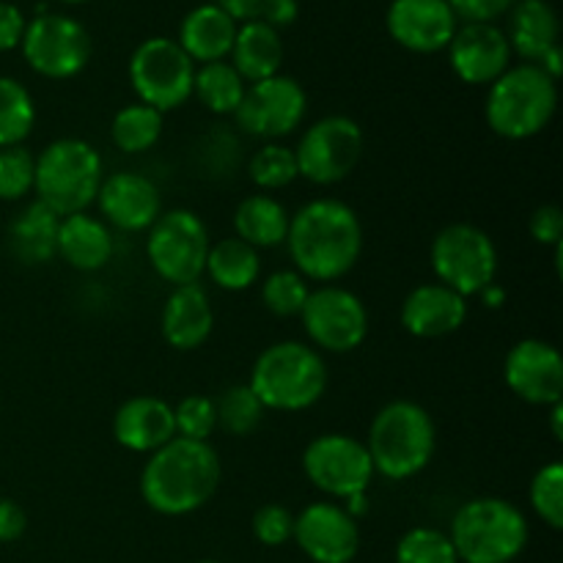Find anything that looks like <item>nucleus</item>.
<instances>
[{
	"label": "nucleus",
	"instance_id": "obj_1",
	"mask_svg": "<svg viewBox=\"0 0 563 563\" xmlns=\"http://www.w3.org/2000/svg\"><path fill=\"white\" fill-rule=\"evenodd\" d=\"M286 247L306 280L333 284L350 275L363 253V225L339 198H317L289 218Z\"/></svg>",
	"mask_w": 563,
	"mask_h": 563
},
{
	"label": "nucleus",
	"instance_id": "obj_2",
	"mask_svg": "<svg viewBox=\"0 0 563 563\" xmlns=\"http://www.w3.org/2000/svg\"><path fill=\"white\" fill-rule=\"evenodd\" d=\"M218 451L198 440L174 438L148 454L141 473V495L146 506L165 517H185L203 509L220 487Z\"/></svg>",
	"mask_w": 563,
	"mask_h": 563
},
{
	"label": "nucleus",
	"instance_id": "obj_3",
	"mask_svg": "<svg viewBox=\"0 0 563 563\" xmlns=\"http://www.w3.org/2000/svg\"><path fill=\"white\" fill-rule=\"evenodd\" d=\"M374 473L388 482H407L423 473L438 449L432 416L416 401H390L374 416L366 438Z\"/></svg>",
	"mask_w": 563,
	"mask_h": 563
},
{
	"label": "nucleus",
	"instance_id": "obj_4",
	"mask_svg": "<svg viewBox=\"0 0 563 563\" xmlns=\"http://www.w3.org/2000/svg\"><path fill=\"white\" fill-rule=\"evenodd\" d=\"M559 110V82L537 64L509 66L489 86L484 119L498 137L528 141L548 130Z\"/></svg>",
	"mask_w": 563,
	"mask_h": 563
},
{
	"label": "nucleus",
	"instance_id": "obj_5",
	"mask_svg": "<svg viewBox=\"0 0 563 563\" xmlns=\"http://www.w3.org/2000/svg\"><path fill=\"white\" fill-rule=\"evenodd\" d=\"M247 385L264 410L300 412L317 405L328 390V366L313 346L278 341L256 357Z\"/></svg>",
	"mask_w": 563,
	"mask_h": 563
},
{
	"label": "nucleus",
	"instance_id": "obj_6",
	"mask_svg": "<svg viewBox=\"0 0 563 563\" xmlns=\"http://www.w3.org/2000/svg\"><path fill=\"white\" fill-rule=\"evenodd\" d=\"M104 165L97 148L80 137H58L36 157L33 190L36 201L53 209L58 218L86 212L102 187Z\"/></svg>",
	"mask_w": 563,
	"mask_h": 563
},
{
	"label": "nucleus",
	"instance_id": "obj_7",
	"mask_svg": "<svg viewBox=\"0 0 563 563\" xmlns=\"http://www.w3.org/2000/svg\"><path fill=\"white\" fill-rule=\"evenodd\" d=\"M449 539L465 563H511L528 544V520L511 500L473 498L456 509Z\"/></svg>",
	"mask_w": 563,
	"mask_h": 563
},
{
	"label": "nucleus",
	"instance_id": "obj_8",
	"mask_svg": "<svg viewBox=\"0 0 563 563\" xmlns=\"http://www.w3.org/2000/svg\"><path fill=\"white\" fill-rule=\"evenodd\" d=\"M432 269L438 284L467 300L498 278V247L478 225L451 223L432 240Z\"/></svg>",
	"mask_w": 563,
	"mask_h": 563
},
{
	"label": "nucleus",
	"instance_id": "obj_9",
	"mask_svg": "<svg viewBox=\"0 0 563 563\" xmlns=\"http://www.w3.org/2000/svg\"><path fill=\"white\" fill-rule=\"evenodd\" d=\"M192 80H196V64L174 38H146L132 53V91L137 93V102L159 113L181 108L192 97Z\"/></svg>",
	"mask_w": 563,
	"mask_h": 563
},
{
	"label": "nucleus",
	"instance_id": "obj_10",
	"mask_svg": "<svg viewBox=\"0 0 563 563\" xmlns=\"http://www.w3.org/2000/svg\"><path fill=\"white\" fill-rule=\"evenodd\" d=\"M209 245V231L196 212L168 209L148 229L146 256L165 284L187 286L203 275Z\"/></svg>",
	"mask_w": 563,
	"mask_h": 563
},
{
	"label": "nucleus",
	"instance_id": "obj_11",
	"mask_svg": "<svg viewBox=\"0 0 563 563\" xmlns=\"http://www.w3.org/2000/svg\"><path fill=\"white\" fill-rule=\"evenodd\" d=\"M22 55L36 75L49 80H69L80 75L91 58V36L69 14L38 11L22 33Z\"/></svg>",
	"mask_w": 563,
	"mask_h": 563
},
{
	"label": "nucleus",
	"instance_id": "obj_12",
	"mask_svg": "<svg viewBox=\"0 0 563 563\" xmlns=\"http://www.w3.org/2000/svg\"><path fill=\"white\" fill-rule=\"evenodd\" d=\"M363 130L350 115H324L302 132L295 148L297 170L313 185H339L363 157Z\"/></svg>",
	"mask_w": 563,
	"mask_h": 563
},
{
	"label": "nucleus",
	"instance_id": "obj_13",
	"mask_svg": "<svg viewBox=\"0 0 563 563\" xmlns=\"http://www.w3.org/2000/svg\"><path fill=\"white\" fill-rule=\"evenodd\" d=\"M302 473L328 498L346 500L357 493H368L374 465L363 440L352 434H319L302 451Z\"/></svg>",
	"mask_w": 563,
	"mask_h": 563
},
{
	"label": "nucleus",
	"instance_id": "obj_14",
	"mask_svg": "<svg viewBox=\"0 0 563 563\" xmlns=\"http://www.w3.org/2000/svg\"><path fill=\"white\" fill-rule=\"evenodd\" d=\"M313 346L333 355H346L357 350L368 335V311L355 291L344 286H319L311 289L300 311Z\"/></svg>",
	"mask_w": 563,
	"mask_h": 563
},
{
	"label": "nucleus",
	"instance_id": "obj_15",
	"mask_svg": "<svg viewBox=\"0 0 563 563\" xmlns=\"http://www.w3.org/2000/svg\"><path fill=\"white\" fill-rule=\"evenodd\" d=\"M308 113V97L295 77L273 75L245 88L234 121L245 135L278 141L291 135Z\"/></svg>",
	"mask_w": 563,
	"mask_h": 563
},
{
	"label": "nucleus",
	"instance_id": "obj_16",
	"mask_svg": "<svg viewBox=\"0 0 563 563\" xmlns=\"http://www.w3.org/2000/svg\"><path fill=\"white\" fill-rule=\"evenodd\" d=\"M504 379L517 399L553 407L563 396V357L542 339H522L504 361Z\"/></svg>",
	"mask_w": 563,
	"mask_h": 563
},
{
	"label": "nucleus",
	"instance_id": "obj_17",
	"mask_svg": "<svg viewBox=\"0 0 563 563\" xmlns=\"http://www.w3.org/2000/svg\"><path fill=\"white\" fill-rule=\"evenodd\" d=\"M295 539L313 563H350L361 550V528L344 506L319 500L295 517Z\"/></svg>",
	"mask_w": 563,
	"mask_h": 563
},
{
	"label": "nucleus",
	"instance_id": "obj_18",
	"mask_svg": "<svg viewBox=\"0 0 563 563\" xmlns=\"http://www.w3.org/2000/svg\"><path fill=\"white\" fill-rule=\"evenodd\" d=\"M454 75L467 86H493L511 64L509 38L489 22H467L456 27L449 47Z\"/></svg>",
	"mask_w": 563,
	"mask_h": 563
},
{
	"label": "nucleus",
	"instance_id": "obj_19",
	"mask_svg": "<svg viewBox=\"0 0 563 563\" xmlns=\"http://www.w3.org/2000/svg\"><path fill=\"white\" fill-rule=\"evenodd\" d=\"M385 22L399 47L421 55L449 47L460 27V20L445 0H394Z\"/></svg>",
	"mask_w": 563,
	"mask_h": 563
},
{
	"label": "nucleus",
	"instance_id": "obj_20",
	"mask_svg": "<svg viewBox=\"0 0 563 563\" xmlns=\"http://www.w3.org/2000/svg\"><path fill=\"white\" fill-rule=\"evenodd\" d=\"M97 203L104 223L115 225L126 234L148 231L154 220L163 214V196H159L157 185L148 176L132 174V170L104 176L97 192Z\"/></svg>",
	"mask_w": 563,
	"mask_h": 563
},
{
	"label": "nucleus",
	"instance_id": "obj_21",
	"mask_svg": "<svg viewBox=\"0 0 563 563\" xmlns=\"http://www.w3.org/2000/svg\"><path fill=\"white\" fill-rule=\"evenodd\" d=\"M401 328L416 339H443L467 319V300L443 284H421L401 302Z\"/></svg>",
	"mask_w": 563,
	"mask_h": 563
},
{
	"label": "nucleus",
	"instance_id": "obj_22",
	"mask_svg": "<svg viewBox=\"0 0 563 563\" xmlns=\"http://www.w3.org/2000/svg\"><path fill=\"white\" fill-rule=\"evenodd\" d=\"M113 438L135 454H154L176 438L174 407L159 396H132L115 410Z\"/></svg>",
	"mask_w": 563,
	"mask_h": 563
},
{
	"label": "nucleus",
	"instance_id": "obj_23",
	"mask_svg": "<svg viewBox=\"0 0 563 563\" xmlns=\"http://www.w3.org/2000/svg\"><path fill=\"white\" fill-rule=\"evenodd\" d=\"M214 313L207 289L201 284L174 286L163 306L159 330L168 346L179 352H192L212 335Z\"/></svg>",
	"mask_w": 563,
	"mask_h": 563
},
{
	"label": "nucleus",
	"instance_id": "obj_24",
	"mask_svg": "<svg viewBox=\"0 0 563 563\" xmlns=\"http://www.w3.org/2000/svg\"><path fill=\"white\" fill-rule=\"evenodd\" d=\"M236 27H240L236 20H231L218 3L196 5L181 20L179 47L190 55L192 64L225 60V55H231V47H234Z\"/></svg>",
	"mask_w": 563,
	"mask_h": 563
},
{
	"label": "nucleus",
	"instance_id": "obj_25",
	"mask_svg": "<svg viewBox=\"0 0 563 563\" xmlns=\"http://www.w3.org/2000/svg\"><path fill=\"white\" fill-rule=\"evenodd\" d=\"M58 256L80 273H97L113 258V234L108 223L86 212L60 218Z\"/></svg>",
	"mask_w": 563,
	"mask_h": 563
},
{
	"label": "nucleus",
	"instance_id": "obj_26",
	"mask_svg": "<svg viewBox=\"0 0 563 563\" xmlns=\"http://www.w3.org/2000/svg\"><path fill=\"white\" fill-rule=\"evenodd\" d=\"M229 64L245 82H258L280 75V64H284L280 33L264 20H247L245 25L236 27Z\"/></svg>",
	"mask_w": 563,
	"mask_h": 563
},
{
	"label": "nucleus",
	"instance_id": "obj_27",
	"mask_svg": "<svg viewBox=\"0 0 563 563\" xmlns=\"http://www.w3.org/2000/svg\"><path fill=\"white\" fill-rule=\"evenodd\" d=\"M509 47L528 64H539L553 47H559V14L548 0H517L511 5Z\"/></svg>",
	"mask_w": 563,
	"mask_h": 563
},
{
	"label": "nucleus",
	"instance_id": "obj_28",
	"mask_svg": "<svg viewBox=\"0 0 563 563\" xmlns=\"http://www.w3.org/2000/svg\"><path fill=\"white\" fill-rule=\"evenodd\" d=\"M60 218L42 201H33L9 223V251L22 264H47L58 256Z\"/></svg>",
	"mask_w": 563,
	"mask_h": 563
},
{
	"label": "nucleus",
	"instance_id": "obj_29",
	"mask_svg": "<svg viewBox=\"0 0 563 563\" xmlns=\"http://www.w3.org/2000/svg\"><path fill=\"white\" fill-rule=\"evenodd\" d=\"M289 218L284 203L273 196H247L242 198L234 212L236 240L247 242L251 247H275L286 242L289 234Z\"/></svg>",
	"mask_w": 563,
	"mask_h": 563
},
{
	"label": "nucleus",
	"instance_id": "obj_30",
	"mask_svg": "<svg viewBox=\"0 0 563 563\" xmlns=\"http://www.w3.org/2000/svg\"><path fill=\"white\" fill-rule=\"evenodd\" d=\"M203 273L218 289L245 291L258 280L262 258H258L256 247L236 240V236H229V240H218L214 245H209Z\"/></svg>",
	"mask_w": 563,
	"mask_h": 563
},
{
	"label": "nucleus",
	"instance_id": "obj_31",
	"mask_svg": "<svg viewBox=\"0 0 563 563\" xmlns=\"http://www.w3.org/2000/svg\"><path fill=\"white\" fill-rule=\"evenodd\" d=\"M245 80L236 75V69L229 60H212V64H201V69H196L192 97H196L209 113L234 115L242 97H245Z\"/></svg>",
	"mask_w": 563,
	"mask_h": 563
},
{
	"label": "nucleus",
	"instance_id": "obj_32",
	"mask_svg": "<svg viewBox=\"0 0 563 563\" xmlns=\"http://www.w3.org/2000/svg\"><path fill=\"white\" fill-rule=\"evenodd\" d=\"M163 135V113L143 102H132L113 115L110 137L124 154L148 152Z\"/></svg>",
	"mask_w": 563,
	"mask_h": 563
},
{
	"label": "nucleus",
	"instance_id": "obj_33",
	"mask_svg": "<svg viewBox=\"0 0 563 563\" xmlns=\"http://www.w3.org/2000/svg\"><path fill=\"white\" fill-rule=\"evenodd\" d=\"M36 124L31 91L14 77H0V148L22 146Z\"/></svg>",
	"mask_w": 563,
	"mask_h": 563
},
{
	"label": "nucleus",
	"instance_id": "obj_34",
	"mask_svg": "<svg viewBox=\"0 0 563 563\" xmlns=\"http://www.w3.org/2000/svg\"><path fill=\"white\" fill-rule=\"evenodd\" d=\"M214 412H218V427L225 434H231V438H247L262 423L264 405L256 399L251 385H231L214 401Z\"/></svg>",
	"mask_w": 563,
	"mask_h": 563
},
{
	"label": "nucleus",
	"instance_id": "obj_35",
	"mask_svg": "<svg viewBox=\"0 0 563 563\" xmlns=\"http://www.w3.org/2000/svg\"><path fill=\"white\" fill-rule=\"evenodd\" d=\"M247 174H251L253 185L262 187L264 192L284 190V187H289L291 181L300 176V170H297L295 148L280 146V143H267V146H262L251 157Z\"/></svg>",
	"mask_w": 563,
	"mask_h": 563
},
{
	"label": "nucleus",
	"instance_id": "obj_36",
	"mask_svg": "<svg viewBox=\"0 0 563 563\" xmlns=\"http://www.w3.org/2000/svg\"><path fill=\"white\" fill-rule=\"evenodd\" d=\"M396 563H460L449 533L438 528H410L396 544Z\"/></svg>",
	"mask_w": 563,
	"mask_h": 563
},
{
	"label": "nucleus",
	"instance_id": "obj_37",
	"mask_svg": "<svg viewBox=\"0 0 563 563\" xmlns=\"http://www.w3.org/2000/svg\"><path fill=\"white\" fill-rule=\"evenodd\" d=\"M308 295H311V289H308V280L302 278L297 269H278V273H273L262 284L264 308L280 319L300 317Z\"/></svg>",
	"mask_w": 563,
	"mask_h": 563
},
{
	"label": "nucleus",
	"instance_id": "obj_38",
	"mask_svg": "<svg viewBox=\"0 0 563 563\" xmlns=\"http://www.w3.org/2000/svg\"><path fill=\"white\" fill-rule=\"evenodd\" d=\"M531 506L539 515V520L553 531L563 528V467L561 462H550V465L539 467L533 476L531 489Z\"/></svg>",
	"mask_w": 563,
	"mask_h": 563
},
{
	"label": "nucleus",
	"instance_id": "obj_39",
	"mask_svg": "<svg viewBox=\"0 0 563 563\" xmlns=\"http://www.w3.org/2000/svg\"><path fill=\"white\" fill-rule=\"evenodd\" d=\"M36 157L25 146L0 148V201H20L33 190Z\"/></svg>",
	"mask_w": 563,
	"mask_h": 563
},
{
	"label": "nucleus",
	"instance_id": "obj_40",
	"mask_svg": "<svg viewBox=\"0 0 563 563\" xmlns=\"http://www.w3.org/2000/svg\"><path fill=\"white\" fill-rule=\"evenodd\" d=\"M174 427L176 438L198 440V443H209L212 432L218 429V412H214V401L209 396H187L174 407Z\"/></svg>",
	"mask_w": 563,
	"mask_h": 563
},
{
	"label": "nucleus",
	"instance_id": "obj_41",
	"mask_svg": "<svg viewBox=\"0 0 563 563\" xmlns=\"http://www.w3.org/2000/svg\"><path fill=\"white\" fill-rule=\"evenodd\" d=\"M253 537L264 548H280L295 537V515L280 504H264L253 515Z\"/></svg>",
	"mask_w": 563,
	"mask_h": 563
},
{
	"label": "nucleus",
	"instance_id": "obj_42",
	"mask_svg": "<svg viewBox=\"0 0 563 563\" xmlns=\"http://www.w3.org/2000/svg\"><path fill=\"white\" fill-rule=\"evenodd\" d=\"M445 3L451 5L456 20H465V25L467 22H489L493 25L498 16L511 11L517 0H445Z\"/></svg>",
	"mask_w": 563,
	"mask_h": 563
},
{
	"label": "nucleus",
	"instance_id": "obj_43",
	"mask_svg": "<svg viewBox=\"0 0 563 563\" xmlns=\"http://www.w3.org/2000/svg\"><path fill=\"white\" fill-rule=\"evenodd\" d=\"M528 229H531V236L539 242V245H548V247L561 245L563 242L561 207H555V203H544V207H539L537 212L531 214V223H528Z\"/></svg>",
	"mask_w": 563,
	"mask_h": 563
},
{
	"label": "nucleus",
	"instance_id": "obj_44",
	"mask_svg": "<svg viewBox=\"0 0 563 563\" xmlns=\"http://www.w3.org/2000/svg\"><path fill=\"white\" fill-rule=\"evenodd\" d=\"M25 25L27 22L22 16V11L14 3L0 0V53H9V49L20 47Z\"/></svg>",
	"mask_w": 563,
	"mask_h": 563
},
{
	"label": "nucleus",
	"instance_id": "obj_45",
	"mask_svg": "<svg viewBox=\"0 0 563 563\" xmlns=\"http://www.w3.org/2000/svg\"><path fill=\"white\" fill-rule=\"evenodd\" d=\"M27 515L16 500L0 498V542H16L25 533Z\"/></svg>",
	"mask_w": 563,
	"mask_h": 563
},
{
	"label": "nucleus",
	"instance_id": "obj_46",
	"mask_svg": "<svg viewBox=\"0 0 563 563\" xmlns=\"http://www.w3.org/2000/svg\"><path fill=\"white\" fill-rule=\"evenodd\" d=\"M297 11H300L297 0H267L262 14H258V20H264L267 25H273L275 31H278V27L291 25V22L297 20Z\"/></svg>",
	"mask_w": 563,
	"mask_h": 563
},
{
	"label": "nucleus",
	"instance_id": "obj_47",
	"mask_svg": "<svg viewBox=\"0 0 563 563\" xmlns=\"http://www.w3.org/2000/svg\"><path fill=\"white\" fill-rule=\"evenodd\" d=\"M214 3H218L231 20L247 22V20H258V14H262L267 0H214Z\"/></svg>",
	"mask_w": 563,
	"mask_h": 563
},
{
	"label": "nucleus",
	"instance_id": "obj_48",
	"mask_svg": "<svg viewBox=\"0 0 563 563\" xmlns=\"http://www.w3.org/2000/svg\"><path fill=\"white\" fill-rule=\"evenodd\" d=\"M537 66H542V69L548 71V75L553 77L555 82H559V77H561V71H563V55H561V44H559V47H553V49H550V53L544 55V58L539 60Z\"/></svg>",
	"mask_w": 563,
	"mask_h": 563
},
{
	"label": "nucleus",
	"instance_id": "obj_49",
	"mask_svg": "<svg viewBox=\"0 0 563 563\" xmlns=\"http://www.w3.org/2000/svg\"><path fill=\"white\" fill-rule=\"evenodd\" d=\"M478 297H482V302L487 308H500V306H504V300H506V291L500 289L498 284H489L487 289H484Z\"/></svg>",
	"mask_w": 563,
	"mask_h": 563
},
{
	"label": "nucleus",
	"instance_id": "obj_50",
	"mask_svg": "<svg viewBox=\"0 0 563 563\" xmlns=\"http://www.w3.org/2000/svg\"><path fill=\"white\" fill-rule=\"evenodd\" d=\"M550 429H553V438L561 443L563 440V401L550 407Z\"/></svg>",
	"mask_w": 563,
	"mask_h": 563
},
{
	"label": "nucleus",
	"instance_id": "obj_51",
	"mask_svg": "<svg viewBox=\"0 0 563 563\" xmlns=\"http://www.w3.org/2000/svg\"><path fill=\"white\" fill-rule=\"evenodd\" d=\"M64 3H86V0H64Z\"/></svg>",
	"mask_w": 563,
	"mask_h": 563
},
{
	"label": "nucleus",
	"instance_id": "obj_52",
	"mask_svg": "<svg viewBox=\"0 0 563 563\" xmlns=\"http://www.w3.org/2000/svg\"><path fill=\"white\" fill-rule=\"evenodd\" d=\"M198 563H220V561H212V559H209V561H198Z\"/></svg>",
	"mask_w": 563,
	"mask_h": 563
}]
</instances>
